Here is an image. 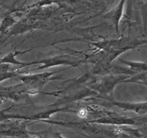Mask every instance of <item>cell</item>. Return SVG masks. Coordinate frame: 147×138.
Instances as JSON below:
<instances>
[{"mask_svg":"<svg viewBox=\"0 0 147 138\" xmlns=\"http://www.w3.org/2000/svg\"><path fill=\"white\" fill-rule=\"evenodd\" d=\"M124 1L125 0H121L113 9L111 10L109 12H108L105 15V17L110 20V21H111L113 24H115L116 27L119 24L121 17L122 14H123Z\"/></svg>","mask_w":147,"mask_h":138,"instance_id":"cell-1","label":"cell"},{"mask_svg":"<svg viewBox=\"0 0 147 138\" xmlns=\"http://www.w3.org/2000/svg\"><path fill=\"white\" fill-rule=\"evenodd\" d=\"M86 111L85 110V109H82V110H80L78 113V115L80 116H81V117L85 116H86Z\"/></svg>","mask_w":147,"mask_h":138,"instance_id":"cell-2","label":"cell"},{"mask_svg":"<svg viewBox=\"0 0 147 138\" xmlns=\"http://www.w3.org/2000/svg\"><path fill=\"white\" fill-rule=\"evenodd\" d=\"M31 138H37V137H31Z\"/></svg>","mask_w":147,"mask_h":138,"instance_id":"cell-3","label":"cell"},{"mask_svg":"<svg viewBox=\"0 0 147 138\" xmlns=\"http://www.w3.org/2000/svg\"><path fill=\"white\" fill-rule=\"evenodd\" d=\"M0 24H1V20H0Z\"/></svg>","mask_w":147,"mask_h":138,"instance_id":"cell-4","label":"cell"}]
</instances>
